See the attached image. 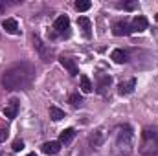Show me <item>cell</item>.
<instances>
[{
  "mask_svg": "<svg viewBox=\"0 0 158 156\" xmlns=\"http://www.w3.org/2000/svg\"><path fill=\"white\" fill-rule=\"evenodd\" d=\"M35 79V68L28 63L13 64L2 76V86L6 90H22L28 88Z\"/></svg>",
  "mask_w": 158,
  "mask_h": 156,
  "instance_id": "6da1fadb",
  "label": "cell"
},
{
  "mask_svg": "<svg viewBox=\"0 0 158 156\" xmlns=\"http://www.w3.org/2000/svg\"><path fill=\"white\" fill-rule=\"evenodd\" d=\"M140 154L155 156L158 154V127H145L140 138Z\"/></svg>",
  "mask_w": 158,
  "mask_h": 156,
  "instance_id": "7a4b0ae2",
  "label": "cell"
},
{
  "mask_svg": "<svg viewBox=\"0 0 158 156\" xmlns=\"http://www.w3.org/2000/svg\"><path fill=\"white\" fill-rule=\"evenodd\" d=\"M116 147L121 156H131L134 151V132L129 125H123L118 129L116 134Z\"/></svg>",
  "mask_w": 158,
  "mask_h": 156,
  "instance_id": "3957f363",
  "label": "cell"
},
{
  "mask_svg": "<svg viewBox=\"0 0 158 156\" xmlns=\"http://www.w3.org/2000/svg\"><path fill=\"white\" fill-rule=\"evenodd\" d=\"M33 46H35V50L39 51L40 59L44 61V63H48V61H52V50L42 42V40L37 37V35H33Z\"/></svg>",
  "mask_w": 158,
  "mask_h": 156,
  "instance_id": "277c9868",
  "label": "cell"
},
{
  "mask_svg": "<svg viewBox=\"0 0 158 156\" xmlns=\"http://www.w3.org/2000/svg\"><path fill=\"white\" fill-rule=\"evenodd\" d=\"M132 31V28H131V24L127 22V20H119L116 22L114 26H112V33L116 35V37H121V35H129Z\"/></svg>",
  "mask_w": 158,
  "mask_h": 156,
  "instance_id": "5b68a950",
  "label": "cell"
},
{
  "mask_svg": "<svg viewBox=\"0 0 158 156\" xmlns=\"http://www.w3.org/2000/svg\"><path fill=\"white\" fill-rule=\"evenodd\" d=\"M68 28H70V18H68L66 15H61V17L55 18V22H53V30H55V31L63 33V31L68 30Z\"/></svg>",
  "mask_w": 158,
  "mask_h": 156,
  "instance_id": "8992f818",
  "label": "cell"
},
{
  "mask_svg": "<svg viewBox=\"0 0 158 156\" xmlns=\"http://www.w3.org/2000/svg\"><path fill=\"white\" fill-rule=\"evenodd\" d=\"M59 61H61V64L68 70V74H70V76H77V74H79V68H77V64H76V61H74V59H70V57H61Z\"/></svg>",
  "mask_w": 158,
  "mask_h": 156,
  "instance_id": "52a82bcc",
  "label": "cell"
},
{
  "mask_svg": "<svg viewBox=\"0 0 158 156\" xmlns=\"http://www.w3.org/2000/svg\"><path fill=\"white\" fill-rule=\"evenodd\" d=\"M17 112H19V101L11 99L6 105V109H4V116L7 117V119H13V117H17Z\"/></svg>",
  "mask_w": 158,
  "mask_h": 156,
  "instance_id": "ba28073f",
  "label": "cell"
},
{
  "mask_svg": "<svg viewBox=\"0 0 158 156\" xmlns=\"http://www.w3.org/2000/svg\"><path fill=\"white\" fill-rule=\"evenodd\" d=\"M110 83H112L110 76H107V74H98V92H99V94H105V90L110 86Z\"/></svg>",
  "mask_w": 158,
  "mask_h": 156,
  "instance_id": "9c48e42d",
  "label": "cell"
},
{
  "mask_svg": "<svg viewBox=\"0 0 158 156\" xmlns=\"http://www.w3.org/2000/svg\"><path fill=\"white\" fill-rule=\"evenodd\" d=\"M134 86H136V79H129L127 83H119L118 86V92L119 96H129L134 92Z\"/></svg>",
  "mask_w": 158,
  "mask_h": 156,
  "instance_id": "30bf717a",
  "label": "cell"
},
{
  "mask_svg": "<svg viewBox=\"0 0 158 156\" xmlns=\"http://www.w3.org/2000/svg\"><path fill=\"white\" fill-rule=\"evenodd\" d=\"M2 28H4L7 33H11V35H19V31H20L15 18H6V20H2Z\"/></svg>",
  "mask_w": 158,
  "mask_h": 156,
  "instance_id": "8fae6325",
  "label": "cell"
},
{
  "mask_svg": "<svg viewBox=\"0 0 158 156\" xmlns=\"http://www.w3.org/2000/svg\"><path fill=\"white\" fill-rule=\"evenodd\" d=\"M147 26H149V22H147V18L145 17H136L134 20H132V24H131V28H132V31H143V30H147Z\"/></svg>",
  "mask_w": 158,
  "mask_h": 156,
  "instance_id": "7c38bea8",
  "label": "cell"
},
{
  "mask_svg": "<svg viewBox=\"0 0 158 156\" xmlns=\"http://www.w3.org/2000/svg\"><path fill=\"white\" fill-rule=\"evenodd\" d=\"M40 149H42L44 154H57L59 149H61V143H59V142H46Z\"/></svg>",
  "mask_w": 158,
  "mask_h": 156,
  "instance_id": "4fadbf2b",
  "label": "cell"
},
{
  "mask_svg": "<svg viewBox=\"0 0 158 156\" xmlns=\"http://www.w3.org/2000/svg\"><path fill=\"white\" fill-rule=\"evenodd\" d=\"M110 59L116 63V64H125L127 61H129V55H127V51H123V50H114L112 51V55H110Z\"/></svg>",
  "mask_w": 158,
  "mask_h": 156,
  "instance_id": "5bb4252c",
  "label": "cell"
},
{
  "mask_svg": "<svg viewBox=\"0 0 158 156\" xmlns=\"http://www.w3.org/2000/svg\"><path fill=\"white\" fill-rule=\"evenodd\" d=\"M77 24L81 26V30H83L85 37L88 39V37L92 35V24H90V20H88L86 17H79V18H77Z\"/></svg>",
  "mask_w": 158,
  "mask_h": 156,
  "instance_id": "9a60e30c",
  "label": "cell"
},
{
  "mask_svg": "<svg viewBox=\"0 0 158 156\" xmlns=\"http://www.w3.org/2000/svg\"><path fill=\"white\" fill-rule=\"evenodd\" d=\"M103 140H105V134H103V130H96L94 134H90V138H88V143H90L92 147H99V145L103 143Z\"/></svg>",
  "mask_w": 158,
  "mask_h": 156,
  "instance_id": "2e32d148",
  "label": "cell"
},
{
  "mask_svg": "<svg viewBox=\"0 0 158 156\" xmlns=\"http://www.w3.org/2000/svg\"><path fill=\"white\" fill-rule=\"evenodd\" d=\"M74 136H76V130L74 129H64L59 134V143H68V142L74 140Z\"/></svg>",
  "mask_w": 158,
  "mask_h": 156,
  "instance_id": "e0dca14e",
  "label": "cell"
},
{
  "mask_svg": "<svg viewBox=\"0 0 158 156\" xmlns=\"http://www.w3.org/2000/svg\"><path fill=\"white\" fill-rule=\"evenodd\" d=\"M79 83H81V92H85V94H90V92L94 90V84H92V81L86 77V76H81V77H79Z\"/></svg>",
  "mask_w": 158,
  "mask_h": 156,
  "instance_id": "ac0fdd59",
  "label": "cell"
},
{
  "mask_svg": "<svg viewBox=\"0 0 158 156\" xmlns=\"http://www.w3.org/2000/svg\"><path fill=\"white\" fill-rule=\"evenodd\" d=\"M50 117H52L53 121H61V119L64 117V110H61V109H57V107H50Z\"/></svg>",
  "mask_w": 158,
  "mask_h": 156,
  "instance_id": "d6986e66",
  "label": "cell"
},
{
  "mask_svg": "<svg viewBox=\"0 0 158 156\" xmlns=\"http://www.w3.org/2000/svg\"><path fill=\"white\" fill-rule=\"evenodd\" d=\"M92 7V2L90 0H77L76 2V9L77 11H88Z\"/></svg>",
  "mask_w": 158,
  "mask_h": 156,
  "instance_id": "ffe728a7",
  "label": "cell"
},
{
  "mask_svg": "<svg viewBox=\"0 0 158 156\" xmlns=\"http://www.w3.org/2000/svg\"><path fill=\"white\" fill-rule=\"evenodd\" d=\"M68 101L72 103V107H81V103H83V97H81L77 92H76V94H70Z\"/></svg>",
  "mask_w": 158,
  "mask_h": 156,
  "instance_id": "44dd1931",
  "label": "cell"
},
{
  "mask_svg": "<svg viewBox=\"0 0 158 156\" xmlns=\"http://www.w3.org/2000/svg\"><path fill=\"white\" fill-rule=\"evenodd\" d=\"M6 138H7V129H6V127H2V125H0V142H4V140H6Z\"/></svg>",
  "mask_w": 158,
  "mask_h": 156,
  "instance_id": "7402d4cb",
  "label": "cell"
},
{
  "mask_svg": "<svg viewBox=\"0 0 158 156\" xmlns=\"http://www.w3.org/2000/svg\"><path fill=\"white\" fill-rule=\"evenodd\" d=\"M24 147V143L20 142V140H17V142H13V151H20Z\"/></svg>",
  "mask_w": 158,
  "mask_h": 156,
  "instance_id": "603a6c76",
  "label": "cell"
},
{
  "mask_svg": "<svg viewBox=\"0 0 158 156\" xmlns=\"http://www.w3.org/2000/svg\"><path fill=\"white\" fill-rule=\"evenodd\" d=\"M123 7H125V9H134V7H136V2H129V4H125Z\"/></svg>",
  "mask_w": 158,
  "mask_h": 156,
  "instance_id": "cb8c5ba5",
  "label": "cell"
},
{
  "mask_svg": "<svg viewBox=\"0 0 158 156\" xmlns=\"http://www.w3.org/2000/svg\"><path fill=\"white\" fill-rule=\"evenodd\" d=\"M26 156H37V154L35 153H30V154H26Z\"/></svg>",
  "mask_w": 158,
  "mask_h": 156,
  "instance_id": "d4e9b609",
  "label": "cell"
},
{
  "mask_svg": "<svg viewBox=\"0 0 158 156\" xmlns=\"http://www.w3.org/2000/svg\"><path fill=\"white\" fill-rule=\"evenodd\" d=\"M0 11H2V4H0Z\"/></svg>",
  "mask_w": 158,
  "mask_h": 156,
  "instance_id": "484cf974",
  "label": "cell"
},
{
  "mask_svg": "<svg viewBox=\"0 0 158 156\" xmlns=\"http://www.w3.org/2000/svg\"><path fill=\"white\" fill-rule=\"evenodd\" d=\"M156 20H158V15H156Z\"/></svg>",
  "mask_w": 158,
  "mask_h": 156,
  "instance_id": "4316f807",
  "label": "cell"
}]
</instances>
